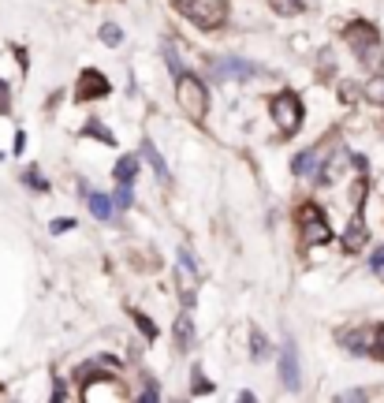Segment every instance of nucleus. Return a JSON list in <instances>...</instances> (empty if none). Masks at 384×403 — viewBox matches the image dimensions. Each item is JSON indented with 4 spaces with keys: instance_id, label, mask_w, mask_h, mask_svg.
I'll return each instance as SVG.
<instances>
[{
    "instance_id": "obj_1",
    "label": "nucleus",
    "mask_w": 384,
    "mask_h": 403,
    "mask_svg": "<svg viewBox=\"0 0 384 403\" xmlns=\"http://www.w3.org/2000/svg\"><path fill=\"white\" fill-rule=\"evenodd\" d=\"M175 101H179V108L194 124L205 119V112H209V90H205V82L198 75H186V71L175 75Z\"/></svg>"
},
{
    "instance_id": "obj_12",
    "label": "nucleus",
    "mask_w": 384,
    "mask_h": 403,
    "mask_svg": "<svg viewBox=\"0 0 384 403\" xmlns=\"http://www.w3.org/2000/svg\"><path fill=\"white\" fill-rule=\"evenodd\" d=\"M175 344H179L183 351L194 344V321H191V314H179V321H175Z\"/></svg>"
},
{
    "instance_id": "obj_23",
    "label": "nucleus",
    "mask_w": 384,
    "mask_h": 403,
    "mask_svg": "<svg viewBox=\"0 0 384 403\" xmlns=\"http://www.w3.org/2000/svg\"><path fill=\"white\" fill-rule=\"evenodd\" d=\"M191 388H194V396H205V392H209V388H213V381H209V377H205V374H202V369H198V366H194V385H191Z\"/></svg>"
},
{
    "instance_id": "obj_9",
    "label": "nucleus",
    "mask_w": 384,
    "mask_h": 403,
    "mask_svg": "<svg viewBox=\"0 0 384 403\" xmlns=\"http://www.w3.org/2000/svg\"><path fill=\"white\" fill-rule=\"evenodd\" d=\"M108 94V79H105V75L101 71H82V79H79V94H75V97H79V101H94V97H105Z\"/></svg>"
},
{
    "instance_id": "obj_11",
    "label": "nucleus",
    "mask_w": 384,
    "mask_h": 403,
    "mask_svg": "<svg viewBox=\"0 0 384 403\" xmlns=\"http://www.w3.org/2000/svg\"><path fill=\"white\" fill-rule=\"evenodd\" d=\"M366 239H369L366 224H362V217H355V221H350V228H347V235H344V250H347V254H355V250L366 247Z\"/></svg>"
},
{
    "instance_id": "obj_15",
    "label": "nucleus",
    "mask_w": 384,
    "mask_h": 403,
    "mask_svg": "<svg viewBox=\"0 0 384 403\" xmlns=\"http://www.w3.org/2000/svg\"><path fill=\"white\" fill-rule=\"evenodd\" d=\"M142 157H146L149 165H153V172H157V176H161L164 183H168V165H164V157L157 154V146H153V142H146V146H142Z\"/></svg>"
},
{
    "instance_id": "obj_3",
    "label": "nucleus",
    "mask_w": 384,
    "mask_h": 403,
    "mask_svg": "<svg viewBox=\"0 0 384 403\" xmlns=\"http://www.w3.org/2000/svg\"><path fill=\"white\" fill-rule=\"evenodd\" d=\"M344 38H347V45L358 52V60H366L369 68H377V64H381V34H377V27H373V23L358 19V23H350L344 30Z\"/></svg>"
},
{
    "instance_id": "obj_16",
    "label": "nucleus",
    "mask_w": 384,
    "mask_h": 403,
    "mask_svg": "<svg viewBox=\"0 0 384 403\" xmlns=\"http://www.w3.org/2000/svg\"><path fill=\"white\" fill-rule=\"evenodd\" d=\"M250 355H254L258 362H265V358H269V340H265V332H261V329H250Z\"/></svg>"
},
{
    "instance_id": "obj_25",
    "label": "nucleus",
    "mask_w": 384,
    "mask_h": 403,
    "mask_svg": "<svg viewBox=\"0 0 384 403\" xmlns=\"http://www.w3.org/2000/svg\"><path fill=\"white\" fill-rule=\"evenodd\" d=\"M8 105H12V86L0 79V112H8Z\"/></svg>"
},
{
    "instance_id": "obj_14",
    "label": "nucleus",
    "mask_w": 384,
    "mask_h": 403,
    "mask_svg": "<svg viewBox=\"0 0 384 403\" xmlns=\"http://www.w3.org/2000/svg\"><path fill=\"white\" fill-rule=\"evenodd\" d=\"M112 205L116 202L108 198V194H97V191L90 194V213L97 217V221H108V217H112Z\"/></svg>"
},
{
    "instance_id": "obj_24",
    "label": "nucleus",
    "mask_w": 384,
    "mask_h": 403,
    "mask_svg": "<svg viewBox=\"0 0 384 403\" xmlns=\"http://www.w3.org/2000/svg\"><path fill=\"white\" fill-rule=\"evenodd\" d=\"M179 261L186 265V273H198V261H194V254H191V247H179Z\"/></svg>"
},
{
    "instance_id": "obj_17",
    "label": "nucleus",
    "mask_w": 384,
    "mask_h": 403,
    "mask_svg": "<svg viewBox=\"0 0 384 403\" xmlns=\"http://www.w3.org/2000/svg\"><path fill=\"white\" fill-rule=\"evenodd\" d=\"M272 4V12L283 15V19H291V15H302V0H269Z\"/></svg>"
},
{
    "instance_id": "obj_4",
    "label": "nucleus",
    "mask_w": 384,
    "mask_h": 403,
    "mask_svg": "<svg viewBox=\"0 0 384 403\" xmlns=\"http://www.w3.org/2000/svg\"><path fill=\"white\" fill-rule=\"evenodd\" d=\"M272 124H276V131L283 138H291L295 131L302 127V101H299V94H291V90H280L276 97H272Z\"/></svg>"
},
{
    "instance_id": "obj_2",
    "label": "nucleus",
    "mask_w": 384,
    "mask_h": 403,
    "mask_svg": "<svg viewBox=\"0 0 384 403\" xmlns=\"http://www.w3.org/2000/svg\"><path fill=\"white\" fill-rule=\"evenodd\" d=\"M172 8L179 15H186L194 27L202 30H216L228 19V4L224 0H172Z\"/></svg>"
},
{
    "instance_id": "obj_8",
    "label": "nucleus",
    "mask_w": 384,
    "mask_h": 403,
    "mask_svg": "<svg viewBox=\"0 0 384 403\" xmlns=\"http://www.w3.org/2000/svg\"><path fill=\"white\" fill-rule=\"evenodd\" d=\"M280 381L288 388H299V351H295L291 340L280 347Z\"/></svg>"
},
{
    "instance_id": "obj_20",
    "label": "nucleus",
    "mask_w": 384,
    "mask_h": 403,
    "mask_svg": "<svg viewBox=\"0 0 384 403\" xmlns=\"http://www.w3.org/2000/svg\"><path fill=\"white\" fill-rule=\"evenodd\" d=\"M86 135H97L101 138L105 146H116V138H112V131H108L105 124H97V119H90V124H86Z\"/></svg>"
},
{
    "instance_id": "obj_13",
    "label": "nucleus",
    "mask_w": 384,
    "mask_h": 403,
    "mask_svg": "<svg viewBox=\"0 0 384 403\" xmlns=\"http://www.w3.org/2000/svg\"><path fill=\"white\" fill-rule=\"evenodd\" d=\"M135 176H138V157H135V154L119 157V161H116V179H119V183H135Z\"/></svg>"
},
{
    "instance_id": "obj_27",
    "label": "nucleus",
    "mask_w": 384,
    "mask_h": 403,
    "mask_svg": "<svg viewBox=\"0 0 384 403\" xmlns=\"http://www.w3.org/2000/svg\"><path fill=\"white\" fill-rule=\"evenodd\" d=\"M27 183H30V187H38V191H49V183L38 176V168H30V172H27Z\"/></svg>"
},
{
    "instance_id": "obj_6",
    "label": "nucleus",
    "mask_w": 384,
    "mask_h": 403,
    "mask_svg": "<svg viewBox=\"0 0 384 403\" xmlns=\"http://www.w3.org/2000/svg\"><path fill=\"white\" fill-rule=\"evenodd\" d=\"M209 68H213V79H250V75L261 71L258 64H250L243 57H221V60H213Z\"/></svg>"
},
{
    "instance_id": "obj_26",
    "label": "nucleus",
    "mask_w": 384,
    "mask_h": 403,
    "mask_svg": "<svg viewBox=\"0 0 384 403\" xmlns=\"http://www.w3.org/2000/svg\"><path fill=\"white\" fill-rule=\"evenodd\" d=\"M369 269H373V273H384V247H377V250H373V258H369Z\"/></svg>"
},
{
    "instance_id": "obj_10",
    "label": "nucleus",
    "mask_w": 384,
    "mask_h": 403,
    "mask_svg": "<svg viewBox=\"0 0 384 403\" xmlns=\"http://www.w3.org/2000/svg\"><path fill=\"white\" fill-rule=\"evenodd\" d=\"M321 154H325V146L302 149V154L291 161V172H295V176H313V172H317V165H321Z\"/></svg>"
},
{
    "instance_id": "obj_5",
    "label": "nucleus",
    "mask_w": 384,
    "mask_h": 403,
    "mask_svg": "<svg viewBox=\"0 0 384 403\" xmlns=\"http://www.w3.org/2000/svg\"><path fill=\"white\" fill-rule=\"evenodd\" d=\"M299 228H302V247H321L332 239V228H328V221L321 217V210H317L313 202H306L299 210Z\"/></svg>"
},
{
    "instance_id": "obj_7",
    "label": "nucleus",
    "mask_w": 384,
    "mask_h": 403,
    "mask_svg": "<svg viewBox=\"0 0 384 403\" xmlns=\"http://www.w3.org/2000/svg\"><path fill=\"white\" fill-rule=\"evenodd\" d=\"M127 388L119 385L116 377H101V385H86L82 388V400L86 403H97V400H124Z\"/></svg>"
},
{
    "instance_id": "obj_18",
    "label": "nucleus",
    "mask_w": 384,
    "mask_h": 403,
    "mask_svg": "<svg viewBox=\"0 0 384 403\" xmlns=\"http://www.w3.org/2000/svg\"><path fill=\"white\" fill-rule=\"evenodd\" d=\"M131 321H135L138 325V329H142V336H149V340H157V325H153L149 318H146V314H142V310H131Z\"/></svg>"
},
{
    "instance_id": "obj_21",
    "label": "nucleus",
    "mask_w": 384,
    "mask_h": 403,
    "mask_svg": "<svg viewBox=\"0 0 384 403\" xmlns=\"http://www.w3.org/2000/svg\"><path fill=\"white\" fill-rule=\"evenodd\" d=\"M101 41L105 45H119V41H124V30H119L116 23H105L101 27Z\"/></svg>"
},
{
    "instance_id": "obj_28",
    "label": "nucleus",
    "mask_w": 384,
    "mask_h": 403,
    "mask_svg": "<svg viewBox=\"0 0 384 403\" xmlns=\"http://www.w3.org/2000/svg\"><path fill=\"white\" fill-rule=\"evenodd\" d=\"M71 228H75V221H71V217H60V221H52V232H57V235L71 232Z\"/></svg>"
},
{
    "instance_id": "obj_19",
    "label": "nucleus",
    "mask_w": 384,
    "mask_h": 403,
    "mask_svg": "<svg viewBox=\"0 0 384 403\" xmlns=\"http://www.w3.org/2000/svg\"><path fill=\"white\" fill-rule=\"evenodd\" d=\"M116 210H127V205H135V191H131V183H119L116 194H112Z\"/></svg>"
},
{
    "instance_id": "obj_29",
    "label": "nucleus",
    "mask_w": 384,
    "mask_h": 403,
    "mask_svg": "<svg viewBox=\"0 0 384 403\" xmlns=\"http://www.w3.org/2000/svg\"><path fill=\"white\" fill-rule=\"evenodd\" d=\"M377 344H381V347H384V329H381V332H377Z\"/></svg>"
},
{
    "instance_id": "obj_22",
    "label": "nucleus",
    "mask_w": 384,
    "mask_h": 403,
    "mask_svg": "<svg viewBox=\"0 0 384 403\" xmlns=\"http://www.w3.org/2000/svg\"><path fill=\"white\" fill-rule=\"evenodd\" d=\"M369 97V101H377V105H384V79H373V82H366V90H362Z\"/></svg>"
}]
</instances>
